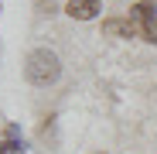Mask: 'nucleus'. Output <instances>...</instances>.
Masks as SVG:
<instances>
[{
    "label": "nucleus",
    "instance_id": "1",
    "mask_svg": "<svg viewBox=\"0 0 157 154\" xmlns=\"http://www.w3.org/2000/svg\"><path fill=\"white\" fill-rule=\"evenodd\" d=\"M24 75H28V82L38 86V89L55 86L58 75H62V58H58V51H51V48H34L31 55H28V62H24Z\"/></svg>",
    "mask_w": 157,
    "mask_h": 154
},
{
    "label": "nucleus",
    "instance_id": "2",
    "mask_svg": "<svg viewBox=\"0 0 157 154\" xmlns=\"http://www.w3.org/2000/svg\"><path fill=\"white\" fill-rule=\"evenodd\" d=\"M137 28L140 24L133 17H106L102 21V34H109V38H133Z\"/></svg>",
    "mask_w": 157,
    "mask_h": 154
},
{
    "label": "nucleus",
    "instance_id": "3",
    "mask_svg": "<svg viewBox=\"0 0 157 154\" xmlns=\"http://www.w3.org/2000/svg\"><path fill=\"white\" fill-rule=\"evenodd\" d=\"M99 10H102L99 0H72V4H65V14L75 17V21H92Z\"/></svg>",
    "mask_w": 157,
    "mask_h": 154
},
{
    "label": "nucleus",
    "instance_id": "4",
    "mask_svg": "<svg viewBox=\"0 0 157 154\" xmlns=\"http://www.w3.org/2000/svg\"><path fill=\"white\" fill-rule=\"evenodd\" d=\"M130 17H133L137 24H147V21L157 17V4H154V0H140V4L130 7Z\"/></svg>",
    "mask_w": 157,
    "mask_h": 154
},
{
    "label": "nucleus",
    "instance_id": "5",
    "mask_svg": "<svg viewBox=\"0 0 157 154\" xmlns=\"http://www.w3.org/2000/svg\"><path fill=\"white\" fill-rule=\"evenodd\" d=\"M140 31H144V38H147L150 45H157V17L147 21V24H140Z\"/></svg>",
    "mask_w": 157,
    "mask_h": 154
},
{
    "label": "nucleus",
    "instance_id": "6",
    "mask_svg": "<svg viewBox=\"0 0 157 154\" xmlns=\"http://www.w3.org/2000/svg\"><path fill=\"white\" fill-rule=\"evenodd\" d=\"M14 151H21V144H0V154H14Z\"/></svg>",
    "mask_w": 157,
    "mask_h": 154
}]
</instances>
